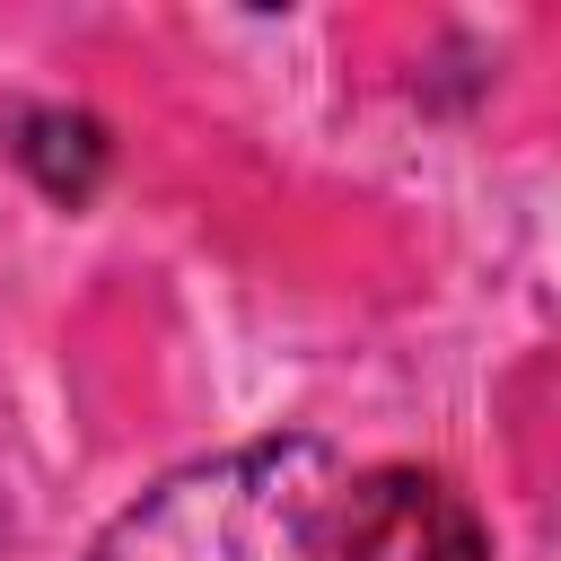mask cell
<instances>
[{"label": "cell", "mask_w": 561, "mask_h": 561, "mask_svg": "<svg viewBox=\"0 0 561 561\" xmlns=\"http://www.w3.org/2000/svg\"><path fill=\"white\" fill-rule=\"evenodd\" d=\"M351 465L316 430H272L228 456L158 473L114 508L88 561H342Z\"/></svg>", "instance_id": "1"}, {"label": "cell", "mask_w": 561, "mask_h": 561, "mask_svg": "<svg viewBox=\"0 0 561 561\" xmlns=\"http://www.w3.org/2000/svg\"><path fill=\"white\" fill-rule=\"evenodd\" d=\"M342 561H491V526L447 473L377 465L351 473V543Z\"/></svg>", "instance_id": "2"}, {"label": "cell", "mask_w": 561, "mask_h": 561, "mask_svg": "<svg viewBox=\"0 0 561 561\" xmlns=\"http://www.w3.org/2000/svg\"><path fill=\"white\" fill-rule=\"evenodd\" d=\"M0 149H9L18 175H26L44 202H61V210H88L96 184H105V167H114L105 123L79 114V105H44V96H9V105H0Z\"/></svg>", "instance_id": "3"}]
</instances>
